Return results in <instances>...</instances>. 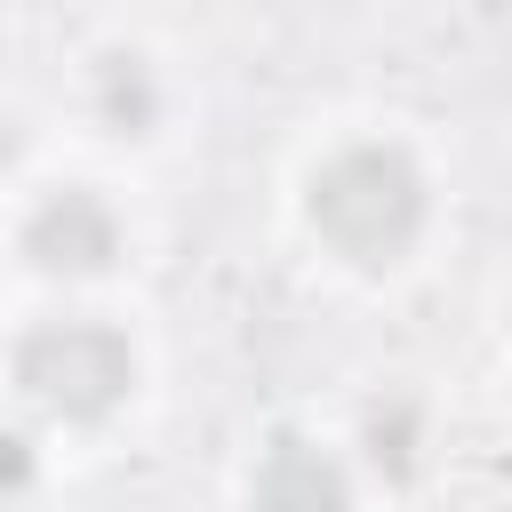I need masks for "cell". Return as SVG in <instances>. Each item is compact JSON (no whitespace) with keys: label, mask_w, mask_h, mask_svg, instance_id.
Here are the masks:
<instances>
[{"label":"cell","mask_w":512,"mask_h":512,"mask_svg":"<svg viewBox=\"0 0 512 512\" xmlns=\"http://www.w3.org/2000/svg\"><path fill=\"white\" fill-rule=\"evenodd\" d=\"M304 208L344 264H392L424 232V168L400 144H344L312 168Z\"/></svg>","instance_id":"6da1fadb"},{"label":"cell","mask_w":512,"mask_h":512,"mask_svg":"<svg viewBox=\"0 0 512 512\" xmlns=\"http://www.w3.org/2000/svg\"><path fill=\"white\" fill-rule=\"evenodd\" d=\"M136 384V352L120 328L104 320H40L24 344H16V392L56 416V424H96L128 400Z\"/></svg>","instance_id":"7a4b0ae2"},{"label":"cell","mask_w":512,"mask_h":512,"mask_svg":"<svg viewBox=\"0 0 512 512\" xmlns=\"http://www.w3.org/2000/svg\"><path fill=\"white\" fill-rule=\"evenodd\" d=\"M24 256L40 272H104L120 256V216L88 184H64L24 216Z\"/></svg>","instance_id":"3957f363"},{"label":"cell","mask_w":512,"mask_h":512,"mask_svg":"<svg viewBox=\"0 0 512 512\" xmlns=\"http://www.w3.org/2000/svg\"><path fill=\"white\" fill-rule=\"evenodd\" d=\"M248 504L256 512H352V472L336 464V448L280 432L248 472Z\"/></svg>","instance_id":"277c9868"},{"label":"cell","mask_w":512,"mask_h":512,"mask_svg":"<svg viewBox=\"0 0 512 512\" xmlns=\"http://www.w3.org/2000/svg\"><path fill=\"white\" fill-rule=\"evenodd\" d=\"M96 112H104V128L112 136H144L152 120H160V80H152V64L144 56H104L96 64Z\"/></svg>","instance_id":"5b68a950"},{"label":"cell","mask_w":512,"mask_h":512,"mask_svg":"<svg viewBox=\"0 0 512 512\" xmlns=\"http://www.w3.org/2000/svg\"><path fill=\"white\" fill-rule=\"evenodd\" d=\"M360 448H368V464H376L384 480H408V472H416V448H424V408H416L408 392L376 400L368 424H360Z\"/></svg>","instance_id":"8992f818"},{"label":"cell","mask_w":512,"mask_h":512,"mask_svg":"<svg viewBox=\"0 0 512 512\" xmlns=\"http://www.w3.org/2000/svg\"><path fill=\"white\" fill-rule=\"evenodd\" d=\"M24 480H32V440H24V432H8V488L24 496Z\"/></svg>","instance_id":"52a82bcc"}]
</instances>
